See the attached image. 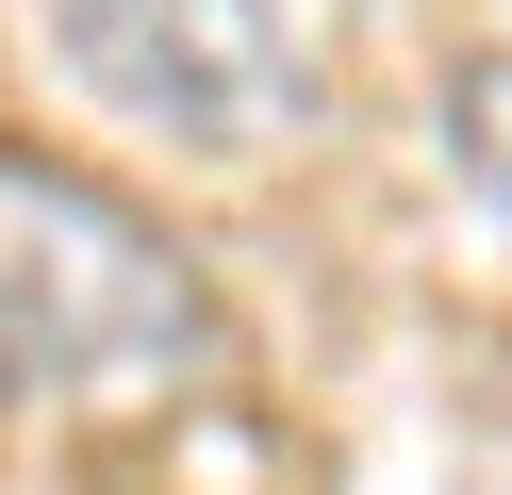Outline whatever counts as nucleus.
<instances>
[{
    "label": "nucleus",
    "instance_id": "obj_2",
    "mask_svg": "<svg viewBox=\"0 0 512 495\" xmlns=\"http://www.w3.org/2000/svg\"><path fill=\"white\" fill-rule=\"evenodd\" d=\"M67 83L166 149H265L298 116V33L281 0H34Z\"/></svg>",
    "mask_w": 512,
    "mask_h": 495
},
{
    "label": "nucleus",
    "instance_id": "obj_1",
    "mask_svg": "<svg viewBox=\"0 0 512 495\" xmlns=\"http://www.w3.org/2000/svg\"><path fill=\"white\" fill-rule=\"evenodd\" d=\"M0 380L100 396V413L199 396L232 380V297L133 182L67 149H0Z\"/></svg>",
    "mask_w": 512,
    "mask_h": 495
},
{
    "label": "nucleus",
    "instance_id": "obj_3",
    "mask_svg": "<svg viewBox=\"0 0 512 495\" xmlns=\"http://www.w3.org/2000/svg\"><path fill=\"white\" fill-rule=\"evenodd\" d=\"M446 165H463V198L512 231V50H463V66H446Z\"/></svg>",
    "mask_w": 512,
    "mask_h": 495
}]
</instances>
